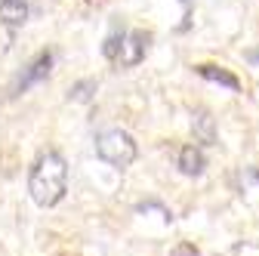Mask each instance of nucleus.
Listing matches in <instances>:
<instances>
[{
	"instance_id": "1",
	"label": "nucleus",
	"mask_w": 259,
	"mask_h": 256,
	"mask_svg": "<svg viewBox=\"0 0 259 256\" xmlns=\"http://www.w3.org/2000/svg\"><path fill=\"white\" fill-rule=\"evenodd\" d=\"M28 191L37 207H56L68 191V164L59 151H44L28 173Z\"/></svg>"
},
{
	"instance_id": "2",
	"label": "nucleus",
	"mask_w": 259,
	"mask_h": 256,
	"mask_svg": "<svg viewBox=\"0 0 259 256\" xmlns=\"http://www.w3.org/2000/svg\"><path fill=\"white\" fill-rule=\"evenodd\" d=\"M96 154H99L105 164H111L117 170H126L139 157V148H136L133 136L126 130H105L96 139Z\"/></svg>"
},
{
	"instance_id": "3",
	"label": "nucleus",
	"mask_w": 259,
	"mask_h": 256,
	"mask_svg": "<svg viewBox=\"0 0 259 256\" xmlns=\"http://www.w3.org/2000/svg\"><path fill=\"white\" fill-rule=\"evenodd\" d=\"M53 50H44V53H37L34 59L28 62V65L22 68V74L16 77V83H13V96H19V93H25V90H31L34 83H40V80H47L50 77V71H53Z\"/></svg>"
},
{
	"instance_id": "4",
	"label": "nucleus",
	"mask_w": 259,
	"mask_h": 256,
	"mask_svg": "<svg viewBox=\"0 0 259 256\" xmlns=\"http://www.w3.org/2000/svg\"><path fill=\"white\" fill-rule=\"evenodd\" d=\"M148 47H151V34H148V31H139V28L130 31V34H123V50H120L117 62L123 68H133V65H139V62L145 59Z\"/></svg>"
},
{
	"instance_id": "5",
	"label": "nucleus",
	"mask_w": 259,
	"mask_h": 256,
	"mask_svg": "<svg viewBox=\"0 0 259 256\" xmlns=\"http://www.w3.org/2000/svg\"><path fill=\"white\" fill-rule=\"evenodd\" d=\"M176 164H179V170H182L185 176H201L204 167H207V157H204V151H201L198 145H182Z\"/></svg>"
},
{
	"instance_id": "6",
	"label": "nucleus",
	"mask_w": 259,
	"mask_h": 256,
	"mask_svg": "<svg viewBox=\"0 0 259 256\" xmlns=\"http://www.w3.org/2000/svg\"><path fill=\"white\" fill-rule=\"evenodd\" d=\"M191 130H194V139H198L201 145H216V120L210 111H194L191 117Z\"/></svg>"
},
{
	"instance_id": "7",
	"label": "nucleus",
	"mask_w": 259,
	"mask_h": 256,
	"mask_svg": "<svg viewBox=\"0 0 259 256\" xmlns=\"http://www.w3.org/2000/svg\"><path fill=\"white\" fill-rule=\"evenodd\" d=\"M194 71H198L204 80H213V83H219V87H229L232 93H238L241 90V80L232 74V71H225V68H219V65H194Z\"/></svg>"
},
{
	"instance_id": "8",
	"label": "nucleus",
	"mask_w": 259,
	"mask_h": 256,
	"mask_svg": "<svg viewBox=\"0 0 259 256\" xmlns=\"http://www.w3.org/2000/svg\"><path fill=\"white\" fill-rule=\"evenodd\" d=\"M0 19L10 28H19L28 22V0H0Z\"/></svg>"
},
{
	"instance_id": "9",
	"label": "nucleus",
	"mask_w": 259,
	"mask_h": 256,
	"mask_svg": "<svg viewBox=\"0 0 259 256\" xmlns=\"http://www.w3.org/2000/svg\"><path fill=\"white\" fill-rule=\"evenodd\" d=\"M96 90H99V83H96L93 77H83V80L71 83V90H68V99H71V102H93Z\"/></svg>"
},
{
	"instance_id": "10",
	"label": "nucleus",
	"mask_w": 259,
	"mask_h": 256,
	"mask_svg": "<svg viewBox=\"0 0 259 256\" xmlns=\"http://www.w3.org/2000/svg\"><path fill=\"white\" fill-rule=\"evenodd\" d=\"M120 50H123V34H117V31H114V34H108L105 44H102V56L105 59H117Z\"/></svg>"
},
{
	"instance_id": "11",
	"label": "nucleus",
	"mask_w": 259,
	"mask_h": 256,
	"mask_svg": "<svg viewBox=\"0 0 259 256\" xmlns=\"http://www.w3.org/2000/svg\"><path fill=\"white\" fill-rule=\"evenodd\" d=\"M170 256H198V247L188 244V241H182V244H176V247H173V253H170Z\"/></svg>"
},
{
	"instance_id": "12",
	"label": "nucleus",
	"mask_w": 259,
	"mask_h": 256,
	"mask_svg": "<svg viewBox=\"0 0 259 256\" xmlns=\"http://www.w3.org/2000/svg\"><path fill=\"white\" fill-rule=\"evenodd\" d=\"M247 59H250V62H259V53H253V50H250V53H247Z\"/></svg>"
}]
</instances>
